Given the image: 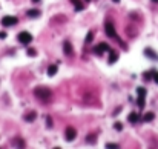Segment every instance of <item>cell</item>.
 <instances>
[{
  "label": "cell",
  "mask_w": 158,
  "mask_h": 149,
  "mask_svg": "<svg viewBox=\"0 0 158 149\" xmlns=\"http://www.w3.org/2000/svg\"><path fill=\"white\" fill-rule=\"evenodd\" d=\"M34 94H35V97H37L38 100H42V102H46V100H49V99L52 97L51 89H48V88H45V86H38V88H35Z\"/></svg>",
  "instance_id": "6da1fadb"
},
{
  "label": "cell",
  "mask_w": 158,
  "mask_h": 149,
  "mask_svg": "<svg viewBox=\"0 0 158 149\" xmlns=\"http://www.w3.org/2000/svg\"><path fill=\"white\" fill-rule=\"evenodd\" d=\"M17 38H19V42H20L22 45H26V46H28V45L32 42V35H31L29 32H26V31H22V32L17 35Z\"/></svg>",
  "instance_id": "7a4b0ae2"
},
{
  "label": "cell",
  "mask_w": 158,
  "mask_h": 149,
  "mask_svg": "<svg viewBox=\"0 0 158 149\" xmlns=\"http://www.w3.org/2000/svg\"><path fill=\"white\" fill-rule=\"evenodd\" d=\"M104 32L108 34V37H112V38H117V34H115V28L111 22H106L104 23Z\"/></svg>",
  "instance_id": "3957f363"
},
{
  "label": "cell",
  "mask_w": 158,
  "mask_h": 149,
  "mask_svg": "<svg viewBox=\"0 0 158 149\" xmlns=\"http://www.w3.org/2000/svg\"><path fill=\"white\" fill-rule=\"evenodd\" d=\"M17 17H14V16H5L3 19H2V25L3 26H14V25H17Z\"/></svg>",
  "instance_id": "277c9868"
},
{
  "label": "cell",
  "mask_w": 158,
  "mask_h": 149,
  "mask_svg": "<svg viewBox=\"0 0 158 149\" xmlns=\"http://www.w3.org/2000/svg\"><path fill=\"white\" fill-rule=\"evenodd\" d=\"M64 137H66L68 141H72L77 137V131L74 128H66V132H64Z\"/></svg>",
  "instance_id": "5b68a950"
},
{
  "label": "cell",
  "mask_w": 158,
  "mask_h": 149,
  "mask_svg": "<svg viewBox=\"0 0 158 149\" xmlns=\"http://www.w3.org/2000/svg\"><path fill=\"white\" fill-rule=\"evenodd\" d=\"M95 52L97 54H103V52H111V46L108 43H100L97 48H95Z\"/></svg>",
  "instance_id": "8992f818"
},
{
  "label": "cell",
  "mask_w": 158,
  "mask_h": 149,
  "mask_svg": "<svg viewBox=\"0 0 158 149\" xmlns=\"http://www.w3.org/2000/svg\"><path fill=\"white\" fill-rule=\"evenodd\" d=\"M63 51H64V54H66V56H72V52H74L72 45H71L69 42H64V43H63Z\"/></svg>",
  "instance_id": "52a82bcc"
},
{
  "label": "cell",
  "mask_w": 158,
  "mask_h": 149,
  "mask_svg": "<svg viewBox=\"0 0 158 149\" xmlns=\"http://www.w3.org/2000/svg\"><path fill=\"white\" fill-rule=\"evenodd\" d=\"M144 54H146V56H148L149 59H152V60H158V54H157V52H154L151 48H146V49H144Z\"/></svg>",
  "instance_id": "ba28073f"
},
{
  "label": "cell",
  "mask_w": 158,
  "mask_h": 149,
  "mask_svg": "<svg viewBox=\"0 0 158 149\" xmlns=\"http://www.w3.org/2000/svg\"><path fill=\"white\" fill-rule=\"evenodd\" d=\"M71 2L74 3L75 11H83V9H85V3L82 2V0H71Z\"/></svg>",
  "instance_id": "9c48e42d"
},
{
  "label": "cell",
  "mask_w": 158,
  "mask_h": 149,
  "mask_svg": "<svg viewBox=\"0 0 158 149\" xmlns=\"http://www.w3.org/2000/svg\"><path fill=\"white\" fill-rule=\"evenodd\" d=\"M57 71H58V66H57V65H51V66L48 68V75H49V77H54V75L57 74Z\"/></svg>",
  "instance_id": "30bf717a"
},
{
  "label": "cell",
  "mask_w": 158,
  "mask_h": 149,
  "mask_svg": "<svg viewBox=\"0 0 158 149\" xmlns=\"http://www.w3.org/2000/svg\"><path fill=\"white\" fill-rule=\"evenodd\" d=\"M40 14H42V12L38 11V9H29V11H28V17H31V19H34V17H40Z\"/></svg>",
  "instance_id": "8fae6325"
},
{
  "label": "cell",
  "mask_w": 158,
  "mask_h": 149,
  "mask_svg": "<svg viewBox=\"0 0 158 149\" xmlns=\"http://www.w3.org/2000/svg\"><path fill=\"white\" fill-rule=\"evenodd\" d=\"M127 120H129V123H137V121H138V114L137 112H130Z\"/></svg>",
  "instance_id": "7c38bea8"
},
{
  "label": "cell",
  "mask_w": 158,
  "mask_h": 149,
  "mask_svg": "<svg viewBox=\"0 0 158 149\" xmlns=\"http://www.w3.org/2000/svg\"><path fill=\"white\" fill-rule=\"evenodd\" d=\"M35 117H37L35 111H31V112H28V114L25 115V120H26V121H34V120H35Z\"/></svg>",
  "instance_id": "4fadbf2b"
},
{
  "label": "cell",
  "mask_w": 158,
  "mask_h": 149,
  "mask_svg": "<svg viewBox=\"0 0 158 149\" xmlns=\"http://www.w3.org/2000/svg\"><path fill=\"white\" fill-rule=\"evenodd\" d=\"M117 60H118V54H117V52H114V51H111V56H109V65L115 63Z\"/></svg>",
  "instance_id": "5bb4252c"
},
{
  "label": "cell",
  "mask_w": 158,
  "mask_h": 149,
  "mask_svg": "<svg viewBox=\"0 0 158 149\" xmlns=\"http://www.w3.org/2000/svg\"><path fill=\"white\" fill-rule=\"evenodd\" d=\"M92 40H94V31H89V32H88V35H86L85 43H86V45H89V43H92Z\"/></svg>",
  "instance_id": "9a60e30c"
},
{
  "label": "cell",
  "mask_w": 158,
  "mask_h": 149,
  "mask_svg": "<svg viewBox=\"0 0 158 149\" xmlns=\"http://www.w3.org/2000/svg\"><path fill=\"white\" fill-rule=\"evenodd\" d=\"M154 117H155V114H154V112H146V114L143 115V120H144V121H152V120H154Z\"/></svg>",
  "instance_id": "2e32d148"
},
{
  "label": "cell",
  "mask_w": 158,
  "mask_h": 149,
  "mask_svg": "<svg viewBox=\"0 0 158 149\" xmlns=\"http://www.w3.org/2000/svg\"><path fill=\"white\" fill-rule=\"evenodd\" d=\"M137 92H138V97H146V89L144 88H137Z\"/></svg>",
  "instance_id": "e0dca14e"
},
{
  "label": "cell",
  "mask_w": 158,
  "mask_h": 149,
  "mask_svg": "<svg viewBox=\"0 0 158 149\" xmlns=\"http://www.w3.org/2000/svg\"><path fill=\"white\" fill-rule=\"evenodd\" d=\"M144 99H146V97H138V99H137L138 108H144Z\"/></svg>",
  "instance_id": "ac0fdd59"
},
{
  "label": "cell",
  "mask_w": 158,
  "mask_h": 149,
  "mask_svg": "<svg viewBox=\"0 0 158 149\" xmlns=\"http://www.w3.org/2000/svg\"><path fill=\"white\" fill-rule=\"evenodd\" d=\"M26 52H28V56H29V57H34L35 54H37V51L32 49V48H28V51H26Z\"/></svg>",
  "instance_id": "d6986e66"
},
{
  "label": "cell",
  "mask_w": 158,
  "mask_h": 149,
  "mask_svg": "<svg viewBox=\"0 0 158 149\" xmlns=\"http://www.w3.org/2000/svg\"><path fill=\"white\" fill-rule=\"evenodd\" d=\"M86 140H88V143H94V141H95V135H94V134L88 135V138H86Z\"/></svg>",
  "instance_id": "ffe728a7"
},
{
  "label": "cell",
  "mask_w": 158,
  "mask_h": 149,
  "mask_svg": "<svg viewBox=\"0 0 158 149\" xmlns=\"http://www.w3.org/2000/svg\"><path fill=\"white\" fill-rule=\"evenodd\" d=\"M114 128H115L117 131H121V129H123V125L120 123V121H117V123H114Z\"/></svg>",
  "instance_id": "44dd1931"
},
{
  "label": "cell",
  "mask_w": 158,
  "mask_h": 149,
  "mask_svg": "<svg viewBox=\"0 0 158 149\" xmlns=\"http://www.w3.org/2000/svg\"><path fill=\"white\" fill-rule=\"evenodd\" d=\"M152 75H154V71L146 72V74H144V78H146V80H151V78H152Z\"/></svg>",
  "instance_id": "7402d4cb"
},
{
  "label": "cell",
  "mask_w": 158,
  "mask_h": 149,
  "mask_svg": "<svg viewBox=\"0 0 158 149\" xmlns=\"http://www.w3.org/2000/svg\"><path fill=\"white\" fill-rule=\"evenodd\" d=\"M152 80H154V82L158 85V72L157 71H154V75H152Z\"/></svg>",
  "instance_id": "603a6c76"
},
{
  "label": "cell",
  "mask_w": 158,
  "mask_h": 149,
  "mask_svg": "<svg viewBox=\"0 0 158 149\" xmlns=\"http://www.w3.org/2000/svg\"><path fill=\"white\" fill-rule=\"evenodd\" d=\"M106 147H111V149H115V147H118V144H115V143H108V144H106Z\"/></svg>",
  "instance_id": "cb8c5ba5"
},
{
  "label": "cell",
  "mask_w": 158,
  "mask_h": 149,
  "mask_svg": "<svg viewBox=\"0 0 158 149\" xmlns=\"http://www.w3.org/2000/svg\"><path fill=\"white\" fill-rule=\"evenodd\" d=\"M5 37H6V34H5V32H0V38H5Z\"/></svg>",
  "instance_id": "d4e9b609"
},
{
  "label": "cell",
  "mask_w": 158,
  "mask_h": 149,
  "mask_svg": "<svg viewBox=\"0 0 158 149\" xmlns=\"http://www.w3.org/2000/svg\"><path fill=\"white\" fill-rule=\"evenodd\" d=\"M112 2H114V3H120V0H112Z\"/></svg>",
  "instance_id": "484cf974"
},
{
  "label": "cell",
  "mask_w": 158,
  "mask_h": 149,
  "mask_svg": "<svg viewBox=\"0 0 158 149\" xmlns=\"http://www.w3.org/2000/svg\"><path fill=\"white\" fill-rule=\"evenodd\" d=\"M37 2H40V0H32V3H37Z\"/></svg>",
  "instance_id": "4316f807"
},
{
  "label": "cell",
  "mask_w": 158,
  "mask_h": 149,
  "mask_svg": "<svg viewBox=\"0 0 158 149\" xmlns=\"http://www.w3.org/2000/svg\"><path fill=\"white\" fill-rule=\"evenodd\" d=\"M152 2H155V3H158V0H152Z\"/></svg>",
  "instance_id": "83f0119b"
}]
</instances>
